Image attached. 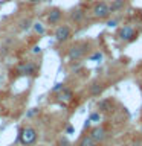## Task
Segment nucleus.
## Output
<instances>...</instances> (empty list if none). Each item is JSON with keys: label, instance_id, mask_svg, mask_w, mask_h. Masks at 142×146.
Listing matches in <instances>:
<instances>
[{"label": "nucleus", "instance_id": "12", "mask_svg": "<svg viewBox=\"0 0 142 146\" xmlns=\"http://www.w3.org/2000/svg\"><path fill=\"white\" fill-rule=\"evenodd\" d=\"M78 146H96V143H95V140L90 137V134H86V135H82L80 139Z\"/></svg>", "mask_w": 142, "mask_h": 146}, {"label": "nucleus", "instance_id": "10", "mask_svg": "<svg viewBox=\"0 0 142 146\" xmlns=\"http://www.w3.org/2000/svg\"><path fill=\"white\" fill-rule=\"evenodd\" d=\"M102 90H104V85L101 84V82H98V81L92 82V84L89 85V93H90V96H99L101 93H102Z\"/></svg>", "mask_w": 142, "mask_h": 146}, {"label": "nucleus", "instance_id": "6", "mask_svg": "<svg viewBox=\"0 0 142 146\" xmlns=\"http://www.w3.org/2000/svg\"><path fill=\"white\" fill-rule=\"evenodd\" d=\"M118 36H119V40H122V41H131V40H135V36H136V31H135V27H131V26H122L118 32Z\"/></svg>", "mask_w": 142, "mask_h": 146}, {"label": "nucleus", "instance_id": "20", "mask_svg": "<svg viewBox=\"0 0 142 146\" xmlns=\"http://www.w3.org/2000/svg\"><path fill=\"white\" fill-rule=\"evenodd\" d=\"M101 58H102V53H101V52H96V53H93V55L90 56V61H99Z\"/></svg>", "mask_w": 142, "mask_h": 146}, {"label": "nucleus", "instance_id": "7", "mask_svg": "<svg viewBox=\"0 0 142 146\" xmlns=\"http://www.w3.org/2000/svg\"><path fill=\"white\" fill-rule=\"evenodd\" d=\"M90 137L95 140V143L98 145V143L105 140V137H107V129H105L104 126H95L93 129L90 131Z\"/></svg>", "mask_w": 142, "mask_h": 146}, {"label": "nucleus", "instance_id": "14", "mask_svg": "<svg viewBox=\"0 0 142 146\" xmlns=\"http://www.w3.org/2000/svg\"><path fill=\"white\" fill-rule=\"evenodd\" d=\"M112 100L110 99H104V100H101V102L98 104V108L101 110V111H110L112 110Z\"/></svg>", "mask_w": 142, "mask_h": 146}, {"label": "nucleus", "instance_id": "2", "mask_svg": "<svg viewBox=\"0 0 142 146\" xmlns=\"http://www.w3.org/2000/svg\"><path fill=\"white\" fill-rule=\"evenodd\" d=\"M87 49H89V44L87 43H78V44L72 46V47L69 49L67 58L70 59V61H78V59H81L86 55Z\"/></svg>", "mask_w": 142, "mask_h": 146}, {"label": "nucleus", "instance_id": "8", "mask_svg": "<svg viewBox=\"0 0 142 146\" xmlns=\"http://www.w3.org/2000/svg\"><path fill=\"white\" fill-rule=\"evenodd\" d=\"M57 99H58V102H61L63 105H67V104H70L72 102V99H73V91L70 88H64L58 93L57 96Z\"/></svg>", "mask_w": 142, "mask_h": 146}, {"label": "nucleus", "instance_id": "4", "mask_svg": "<svg viewBox=\"0 0 142 146\" xmlns=\"http://www.w3.org/2000/svg\"><path fill=\"white\" fill-rule=\"evenodd\" d=\"M92 14H93L95 18H99V20H102V18H107L110 14V5L105 3V2H96L93 5V8H92Z\"/></svg>", "mask_w": 142, "mask_h": 146}, {"label": "nucleus", "instance_id": "9", "mask_svg": "<svg viewBox=\"0 0 142 146\" xmlns=\"http://www.w3.org/2000/svg\"><path fill=\"white\" fill-rule=\"evenodd\" d=\"M63 17V11L58 8H54L50 9L49 14H48V23L49 25H57V23H60V20H61Z\"/></svg>", "mask_w": 142, "mask_h": 146}, {"label": "nucleus", "instance_id": "3", "mask_svg": "<svg viewBox=\"0 0 142 146\" xmlns=\"http://www.w3.org/2000/svg\"><path fill=\"white\" fill-rule=\"evenodd\" d=\"M15 72H17V75H20V76H34V75H37V64L32 62V61L20 62L15 67Z\"/></svg>", "mask_w": 142, "mask_h": 146}, {"label": "nucleus", "instance_id": "5", "mask_svg": "<svg viewBox=\"0 0 142 146\" xmlns=\"http://www.w3.org/2000/svg\"><path fill=\"white\" fill-rule=\"evenodd\" d=\"M54 35H55V40H57V41L64 43V41H67L72 36V29L67 25H61V26H58L57 29H55Z\"/></svg>", "mask_w": 142, "mask_h": 146}, {"label": "nucleus", "instance_id": "19", "mask_svg": "<svg viewBox=\"0 0 142 146\" xmlns=\"http://www.w3.org/2000/svg\"><path fill=\"white\" fill-rule=\"evenodd\" d=\"M38 111H40L38 108H32V110H29V111L26 113V117H34L35 114H38Z\"/></svg>", "mask_w": 142, "mask_h": 146}, {"label": "nucleus", "instance_id": "1", "mask_svg": "<svg viewBox=\"0 0 142 146\" xmlns=\"http://www.w3.org/2000/svg\"><path fill=\"white\" fill-rule=\"evenodd\" d=\"M37 137H38V134H37L35 128H32V126H25L20 129V132H18V141H20L23 146L34 145L37 141Z\"/></svg>", "mask_w": 142, "mask_h": 146}, {"label": "nucleus", "instance_id": "22", "mask_svg": "<svg viewBox=\"0 0 142 146\" xmlns=\"http://www.w3.org/2000/svg\"><path fill=\"white\" fill-rule=\"evenodd\" d=\"M60 145H61V146H69V141L66 139H63L61 141H60Z\"/></svg>", "mask_w": 142, "mask_h": 146}, {"label": "nucleus", "instance_id": "15", "mask_svg": "<svg viewBox=\"0 0 142 146\" xmlns=\"http://www.w3.org/2000/svg\"><path fill=\"white\" fill-rule=\"evenodd\" d=\"M32 27H34V31L37 32V34H38V35H43L44 34V26L43 25H41V23L40 21H37V23H34V25H32Z\"/></svg>", "mask_w": 142, "mask_h": 146}, {"label": "nucleus", "instance_id": "13", "mask_svg": "<svg viewBox=\"0 0 142 146\" xmlns=\"http://www.w3.org/2000/svg\"><path fill=\"white\" fill-rule=\"evenodd\" d=\"M124 6H125V0H115V2L110 5V12H119L122 11Z\"/></svg>", "mask_w": 142, "mask_h": 146}, {"label": "nucleus", "instance_id": "17", "mask_svg": "<svg viewBox=\"0 0 142 146\" xmlns=\"http://www.w3.org/2000/svg\"><path fill=\"white\" fill-rule=\"evenodd\" d=\"M99 119H101L99 113H92L90 117H89V120H90V122H99Z\"/></svg>", "mask_w": 142, "mask_h": 146}, {"label": "nucleus", "instance_id": "24", "mask_svg": "<svg viewBox=\"0 0 142 146\" xmlns=\"http://www.w3.org/2000/svg\"><path fill=\"white\" fill-rule=\"evenodd\" d=\"M67 134H72V132H73V126H67Z\"/></svg>", "mask_w": 142, "mask_h": 146}, {"label": "nucleus", "instance_id": "23", "mask_svg": "<svg viewBox=\"0 0 142 146\" xmlns=\"http://www.w3.org/2000/svg\"><path fill=\"white\" fill-rule=\"evenodd\" d=\"M32 52H34V53H40V52H41V49L38 47V46H35V47L32 49Z\"/></svg>", "mask_w": 142, "mask_h": 146}, {"label": "nucleus", "instance_id": "11", "mask_svg": "<svg viewBox=\"0 0 142 146\" xmlns=\"http://www.w3.org/2000/svg\"><path fill=\"white\" fill-rule=\"evenodd\" d=\"M84 9H81V8H76V9H73V11L70 12V18L75 23H81L82 20H84Z\"/></svg>", "mask_w": 142, "mask_h": 146}, {"label": "nucleus", "instance_id": "25", "mask_svg": "<svg viewBox=\"0 0 142 146\" xmlns=\"http://www.w3.org/2000/svg\"><path fill=\"white\" fill-rule=\"evenodd\" d=\"M29 3H38V2H43V0H27Z\"/></svg>", "mask_w": 142, "mask_h": 146}, {"label": "nucleus", "instance_id": "18", "mask_svg": "<svg viewBox=\"0 0 142 146\" xmlns=\"http://www.w3.org/2000/svg\"><path fill=\"white\" fill-rule=\"evenodd\" d=\"M64 88V84H61V82H58V84H55V87L52 88V91L54 93H60V91H61Z\"/></svg>", "mask_w": 142, "mask_h": 146}, {"label": "nucleus", "instance_id": "16", "mask_svg": "<svg viewBox=\"0 0 142 146\" xmlns=\"http://www.w3.org/2000/svg\"><path fill=\"white\" fill-rule=\"evenodd\" d=\"M31 26H32V21L29 20V18H25V20H21V23H20V27H21L23 31L31 29Z\"/></svg>", "mask_w": 142, "mask_h": 146}, {"label": "nucleus", "instance_id": "21", "mask_svg": "<svg viewBox=\"0 0 142 146\" xmlns=\"http://www.w3.org/2000/svg\"><path fill=\"white\" fill-rule=\"evenodd\" d=\"M116 25H118L116 20H109V21H107V26H109V27H115Z\"/></svg>", "mask_w": 142, "mask_h": 146}, {"label": "nucleus", "instance_id": "26", "mask_svg": "<svg viewBox=\"0 0 142 146\" xmlns=\"http://www.w3.org/2000/svg\"><path fill=\"white\" fill-rule=\"evenodd\" d=\"M0 79H2V76H0Z\"/></svg>", "mask_w": 142, "mask_h": 146}]
</instances>
